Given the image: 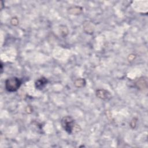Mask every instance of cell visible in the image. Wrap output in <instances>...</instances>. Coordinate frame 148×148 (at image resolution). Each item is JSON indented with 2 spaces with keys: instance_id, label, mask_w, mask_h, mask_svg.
<instances>
[{
  "instance_id": "obj_1",
  "label": "cell",
  "mask_w": 148,
  "mask_h": 148,
  "mask_svg": "<svg viewBox=\"0 0 148 148\" xmlns=\"http://www.w3.org/2000/svg\"><path fill=\"white\" fill-rule=\"evenodd\" d=\"M61 124L62 128L69 134L77 133L81 131V127L76 124L75 120L70 116H66L62 118Z\"/></svg>"
},
{
  "instance_id": "obj_2",
  "label": "cell",
  "mask_w": 148,
  "mask_h": 148,
  "mask_svg": "<svg viewBox=\"0 0 148 148\" xmlns=\"http://www.w3.org/2000/svg\"><path fill=\"white\" fill-rule=\"evenodd\" d=\"M21 80L17 77H10L6 79L5 87L7 91L13 92L17 91L21 85Z\"/></svg>"
},
{
  "instance_id": "obj_3",
  "label": "cell",
  "mask_w": 148,
  "mask_h": 148,
  "mask_svg": "<svg viewBox=\"0 0 148 148\" xmlns=\"http://www.w3.org/2000/svg\"><path fill=\"white\" fill-rule=\"evenodd\" d=\"M96 96L103 101H108L112 98L111 93L107 90L105 89H98L95 91Z\"/></svg>"
},
{
  "instance_id": "obj_4",
  "label": "cell",
  "mask_w": 148,
  "mask_h": 148,
  "mask_svg": "<svg viewBox=\"0 0 148 148\" xmlns=\"http://www.w3.org/2000/svg\"><path fill=\"white\" fill-rule=\"evenodd\" d=\"M135 85L140 90H144L147 88V79L146 77L142 76L136 80Z\"/></svg>"
},
{
  "instance_id": "obj_5",
  "label": "cell",
  "mask_w": 148,
  "mask_h": 148,
  "mask_svg": "<svg viewBox=\"0 0 148 148\" xmlns=\"http://www.w3.org/2000/svg\"><path fill=\"white\" fill-rule=\"evenodd\" d=\"M47 83L48 80L47 78H46L44 76H42L36 80L35 82V87L37 90H41L45 87Z\"/></svg>"
},
{
  "instance_id": "obj_6",
  "label": "cell",
  "mask_w": 148,
  "mask_h": 148,
  "mask_svg": "<svg viewBox=\"0 0 148 148\" xmlns=\"http://www.w3.org/2000/svg\"><path fill=\"white\" fill-rule=\"evenodd\" d=\"M84 31L88 34H92L94 32V27L92 23L88 21H86L83 23V25Z\"/></svg>"
},
{
  "instance_id": "obj_7",
  "label": "cell",
  "mask_w": 148,
  "mask_h": 148,
  "mask_svg": "<svg viewBox=\"0 0 148 148\" xmlns=\"http://www.w3.org/2000/svg\"><path fill=\"white\" fill-rule=\"evenodd\" d=\"M68 12L71 14H74V15L79 14L82 12V8L80 6H72L69 9Z\"/></svg>"
},
{
  "instance_id": "obj_8",
  "label": "cell",
  "mask_w": 148,
  "mask_h": 148,
  "mask_svg": "<svg viewBox=\"0 0 148 148\" xmlns=\"http://www.w3.org/2000/svg\"><path fill=\"white\" fill-rule=\"evenodd\" d=\"M86 81L84 78H77L74 82V85L77 88H82L85 86Z\"/></svg>"
},
{
  "instance_id": "obj_9",
  "label": "cell",
  "mask_w": 148,
  "mask_h": 148,
  "mask_svg": "<svg viewBox=\"0 0 148 148\" xmlns=\"http://www.w3.org/2000/svg\"><path fill=\"white\" fill-rule=\"evenodd\" d=\"M137 121H138V119L136 117H134L131 120V122L130 123V127H131V128L132 129H134L136 127V124H137Z\"/></svg>"
},
{
  "instance_id": "obj_10",
  "label": "cell",
  "mask_w": 148,
  "mask_h": 148,
  "mask_svg": "<svg viewBox=\"0 0 148 148\" xmlns=\"http://www.w3.org/2000/svg\"><path fill=\"white\" fill-rule=\"evenodd\" d=\"M10 23L11 24L14 25V26H16V25H17L18 24V23H19V21H18V19L17 18V17H14L13 18H12L11 20H10Z\"/></svg>"
},
{
  "instance_id": "obj_11",
  "label": "cell",
  "mask_w": 148,
  "mask_h": 148,
  "mask_svg": "<svg viewBox=\"0 0 148 148\" xmlns=\"http://www.w3.org/2000/svg\"><path fill=\"white\" fill-rule=\"evenodd\" d=\"M62 29H63V30H62V29H61L60 30V32H61V34L63 36H65L67 34H68V28L65 27V26H64V25H63V28H62Z\"/></svg>"
}]
</instances>
